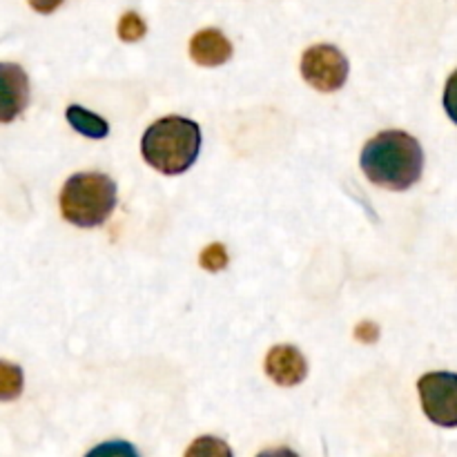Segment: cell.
<instances>
[{"label": "cell", "instance_id": "cell-1", "mask_svg": "<svg viewBox=\"0 0 457 457\" xmlns=\"http://www.w3.org/2000/svg\"><path fill=\"white\" fill-rule=\"evenodd\" d=\"M360 163L370 183L400 192L420 181L424 152L415 137L402 129H388L366 143Z\"/></svg>", "mask_w": 457, "mask_h": 457}, {"label": "cell", "instance_id": "cell-2", "mask_svg": "<svg viewBox=\"0 0 457 457\" xmlns=\"http://www.w3.org/2000/svg\"><path fill=\"white\" fill-rule=\"evenodd\" d=\"M201 150V129L183 116H165L152 123L141 138V154L161 174H183Z\"/></svg>", "mask_w": 457, "mask_h": 457}, {"label": "cell", "instance_id": "cell-3", "mask_svg": "<svg viewBox=\"0 0 457 457\" xmlns=\"http://www.w3.org/2000/svg\"><path fill=\"white\" fill-rule=\"evenodd\" d=\"M116 208V183L105 174L80 172L67 179L61 190L62 219L79 228H96Z\"/></svg>", "mask_w": 457, "mask_h": 457}, {"label": "cell", "instance_id": "cell-4", "mask_svg": "<svg viewBox=\"0 0 457 457\" xmlns=\"http://www.w3.org/2000/svg\"><path fill=\"white\" fill-rule=\"evenodd\" d=\"M427 418L437 427H457V375L428 373L418 384Z\"/></svg>", "mask_w": 457, "mask_h": 457}, {"label": "cell", "instance_id": "cell-5", "mask_svg": "<svg viewBox=\"0 0 457 457\" xmlns=\"http://www.w3.org/2000/svg\"><path fill=\"white\" fill-rule=\"evenodd\" d=\"M302 76L320 92H337L348 79V61L335 45H315L303 54Z\"/></svg>", "mask_w": 457, "mask_h": 457}, {"label": "cell", "instance_id": "cell-6", "mask_svg": "<svg viewBox=\"0 0 457 457\" xmlns=\"http://www.w3.org/2000/svg\"><path fill=\"white\" fill-rule=\"evenodd\" d=\"M29 103V79L22 67L0 62V123H12Z\"/></svg>", "mask_w": 457, "mask_h": 457}, {"label": "cell", "instance_id": "cell-7", "mask_svg": "<svg viewBox=\"0 0 457 457\" xmlns=\"http://www.w3.org/2000/svg\"><path fill=\"white\" fill-rule=\"evenodd\" d=\"M266 373L279 386H297L308 375L306 357L295 346L281 344V346H275L268 353Z\"/></svg>", "mask_w": 457, "mask_h": 457}, {"label": "cell", "instance_id": "cell-8", "mask_svg": "<svg viewBox=\"0 0 457 457\" xmlns=\"http://www.w3.org/2000/svg\"><path fill=\"white\" fill-rule=\"evenodd\" d=\"M190 56L201 67H219L232 56V45L219 29H204L190 40Z\"/></svg>", "mask_w": 457, "mask_h": 457}, {"label": "cell", "instance_id": "cell-9", "mask_svg": "<svg viewBox=\"0 0 457 457\" xmlns=\"http://www.w3.org/2000/svg\"><path fill=\"white\" fill-rule=\"evenodd\" d=\"M65 116L67 120H70L71 128L87 138H105L107 132H110V125H107L105 119H101V116L94 114V112L83 110V107L79 105L67 107Z\"/></svg>", "mask_w": 457, "mask_h": 457}, {"label": "cell", "instance_id": "cell-10", "mask_svg": "<svg viewBox=\"0 0 457 457\" xmlns=\"http://www.w3.org/2000/svg\"><path fill=\"white\" fill-rule=\"evenodd\" d=\"M22 370L12 361L0 360V402H13L22 393Z\"/></svg>", "mask_w": 457, "mask_h": 457}, {"label": "cell", "instance_id": "cell-11", "mask_svg": "<svg viewBox=\"0 0 457 457\" xmlns=\"http://www.w3.org/2000/svg\"><path fill=\"white\" fill-rule=\"evenodd\" d=\"M145 21L138 13L128 12L119 21V38L125 40V43H137V40H141L145 36Z\"/></svg>", "mask_w": 457, "mask_h": 457}, {"label": "cell", "instance_id": "cell-12", "mask_svg": "<svg viewBox=\"0 0 457 457\" xmlns=\"http://www.w3.org/2000/svg\"><path fill=\"white\" fill-rule=\"evenodd\" d=\"M199 263L204 270H210V272L223 270V268L228 266V253H226V248H223V244L208 245V248L201 253Z\"/></svg>", "mask_w": 457, "mask_h": 457}, {"label": "cell", "instance_id": "cell-13", "mask_svg": "<svg viewBox=\"0 0 457 457\" xmlns=\"http://www.w3.org/2000/svg\"><path fill=\"white\" fill-rule=\"evenodd\" d=\"M445 110L457 125V71H453L445 89Z\"/></svg>", "mask_w": 457, "mask_h": 457}, {"label": "cell", "instance_id": "cell-14", "mask_svg": "<svg viewBox=\"0 0 457 457\" xmlns=\"http://www.w3.org/2000/svg\"><path fill=\"white\" fill-rule=\"evenodd\" d=\"M378 337H379V326L373 324V321H361V324L355 328V339H360V342L373 344L378 342Z\"/></svg>", "mask_w": 457, "mask_h": 457}, {"label": "cell", "instance_id": "cell-15", "mask_svg": "<svg viewBox=\"0 0 457 457\" xmlns=\"http://www.w3.org/2000/svg\"><path fill=\"white\" fill-rule=\"evenodd\" d=\"M31 4V9L38 13H52L56 12L58 7L62 4V0H27Z\"/></svg>", "mask_w": 457, "mask_h": 457}]
</instances>
